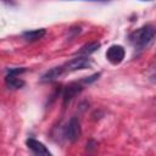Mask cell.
I'll return each instance as SVG.
<instances>
[{"instance_id": "8992f818", "label": "cell", "mask_w": 156, "mask_h": 156, "mask_svg": "<svg viewBox=\"0 0 156 156\" xmlns=\"http://www.w3.org/2000/svg\"><path fill=\"white\" fill-rule=\"evenodd\" d=\"M26 145L35 155H39V156H50L51 155V152L49 151V149H46V146L43 143H40V141H38V140H35L33 138L27 139L26 140Z\"/></svg>"}, {"instance_id": "3957f363", "label": "cell", "mask_w": 156, "mask_h": 156, "mask_svg": "<svg viewBox=\"0 0 156 156\" xmlns=\"http://www.w3.org/2000/svg\"><path fill=\"white\" fill-rule=\"evenodd\" d=\"M91 66V61L88 56H82L79 55L78 57H74L69 61H67L65 65H62L65 72H73L78 69H85Z\"/></svg>"}, {"instance_id": "30bf717a", "label": "cell", "mask_w": 156, "mask_h": 156, "mask_svg": "<svg viewBox=\"0 0 156 156\" xmlns=\"http://www.w3.org/2000/svg\"><path fill=\"white\" fill-rule=\"evenodd\" d=\"M100 48V43L99 41H91L89 44H85L80 48V50L77 52L78 55H82V56H89L90 54L95 52L98 49Z\"/></svg>"}, {"instance_id": "277c9868", "label": "cell", "mask_w": 156, "mask_h": 156, "mask_svg": "<svg viewBox=\"0 0 156 156\" xmlns=\"http://www.w3.org/2000/svg\"><path fill=\"white\" fill-rule=\"evenodd\" d=\"M126 56V50L122 45H111L106 51V58L112 65H119Z\"/></svg>"}, {"instance_id": "7c38bea8", "label": "cell", "mask_w": 156, "mask_h": 156, "mask_svg": "<svg viewBox=\"0 0 156 156\" xmlns=\"http://www.w3.org/2000/svg\"><path fill=\"white\" fill-rule=\"evenodd\" d=\"M99 77H100V73H95V74H93V76H90V77H87V78H85L83 82L89 84V83H93L94 80H96Z\"/></svg>"}, {"instance_id": "7a4b0ae2", "label": "cell", "mask_w": 156, "mask_h": 156, "mask_svg": "<svg viewBox=\"0 0 156 156\" xmlns=\"http://www.w3.org/2000/svg\"><path fill=\"white\" fill-rule=\"evenodd\" d=\"M82 135V127L80 121L77 116H73L69 118L68 123L65 127V136L71 143H76Z\"/></svg>"}, {"instance_id": "52a82bcc", "label": "cell", "mask_w": 156, "mask_h": 156, "mask_svg": "<svg viewBox=\"0 0 156 156\" xmlns=\"http://www.w3.org/2000/svg\"><path fill=\"white\" fill-rule=\"evenodd\" d=\"M63 73H65V71H63V67H62V66L54 67V68H50L49 71H46V72L41 76L40 80H41L43 83H49V82H52V80L57 79V78L61 77Z\"/></svg>"}, {"instance_id": "5b68a950", "label": "cell", "mask_w": 156, "mask_h": 156, "mask_svg": "<svg viewBox=\"0 0 156 156\" xmlns=\"http://www.w3.org/2000/svg\"><path fill=\"white\" fill-rule=\"evenodd\" d=\"M82 90H83V85L80 83H78V82H72V83L67 84L62 90L63 105H67L68 102H71Z\"/></svg>"}, {"instance_id": "ba28073f", "label": "cell", "mask_w": 156, "mask_h": 156, "mask_svg": "<svg viewBox=\"0 0 156 156\" xmlns=\"http://www.w3.org/2000/svg\"><path fill=\"white\" fill-rule=\"evenodd\" d=\"M5 84L9 89L16 90V89H21L24 87L26 82L21 78H18L17 74H12V73H7V76L5 77Z\"/></svg>"}, {"instance_id": "6da1fadb", "label": "cell", "mask_w": 156, "mask_h": 156, "mask_svg": "<svg viewBox=\"0 0 156 156\" xmlns=\"http://www.w3.org/2000/svg\"><path fill=\"white\" fill-rule=\"evenodd\" d=\"M155 34H156L155 27L152 24H145V26L140 27L139 29L134 30L129 35V40L134 45L135 49L143 50L144 48L149 46L154 41Z\"/></svg>"}, {"instance_id": "4fadbf2b", "label": "cell", "mask_w": 156, "mask_h": 156, "mask_svg": "<svg viewBox=\"0 0 156 156\" xmlns=\"http://www.w3.org/2000/svg\"><path fill=\"white\" fill-rule=\"evenodd\" d=\"M141 1H151V0H141Z\"/></svg>"}, {"instance_id": "9c48e42d", "label": "cell", "mask_w": 156, "mask_h": 156, "mask_svg": "<svg viewBox=\"0 0 156 156\" xmlns=\"http://www.w3.org/2000/svg\"><path fill=\"white\" fill-rule=\"evenodd\" d=\"M45 34H46V30L44 28H39V29L26 30V32H23L22 37L27 41H37V40H40Z\"/></svg>"}, {"instance_id": "5bb4252c", "label": "cell", "mask_w": 156, "mask_h": 156, "mask_svg": "<svg viewBox=\"0 0 156 156\" xmlns=\"http://www.w3.org/2000/svg\"><path fill=\"white\" fill-rule=\"evenodd\" d=\"M93 1H96V0H93Z\"/></svg>"}, {"instance_id": "8fae6325", "label": "cell", "mask_w": 156, "mask_h": 156, "mask_svg": "<svg viewBox=\"0 0 156 156\" xmlns=\"http://www.w3.org/2000/svg\"><path fill=\"white\" fill-rule=\"evenodd\" d=\"M23 72H26V68L24 67H21V68H10L7 73H12V74H17L18 76V74H21Z\"/></svg>"}]
</instances>
